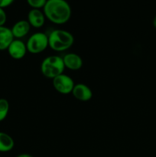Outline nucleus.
Masks as SVG:
<instances>
[{"instance_id":"f257e3e1","label":"nucleus","mask_w":156,"mask_h":157,"mask_svg":"<svg viewBox=\"0 0 156 157\" xmlns=\"http://www.w3.org/2000/svg\"><path fill=\"white\" fill-rule=\"evenodd\" d=\"M46 18L56 25H63L70 20L72 9L66 0H47L43 8Z\"/></svg>"},{"instance_id":"f03ea898","label":"nucleus","mask_w":156,"mask_h":157,"mask_svg":"<svg viewBox=\"0 0 156 157\" xmlns=\"http://www.w3.org/2000/svg\"><path fill=\"white\" fill-rule=\"evenodd\" d=\"M48 46L57 52L68 50L74 43V37L70 32L63 29H54L47 35Z\"/></svg>"},{"instance_id":"7ed1b4c3","label":"nucleus","mask_w":156,"mask_h":157,"mask_svg":"<svg viewBox=\"0 0 156 157\" xmlns=\"http://www.w3.org/2000/svg\"><path fill=\"white\" fill-rule=\"evenodd\" d=\"M65 66L62 57L58 55H50L41 61V72L44 77L54 79L64 73Z\"/></svg>"},{"instance_id":"20e7f679","label":"nucleus","mask_w":156,"mask_h":157,"mask_svg":"<svg viewBox=\"0 0 156 157\" xmlns=\"http://www.w3.org/2000/svg\"><path fill=\"white\" fill-rule=\"evenodd\" d=\"M27 51L31 54L37 55L45 51L48 46V36L41 32L32 34L26 42Z\"/></svg>"},{"instance_id":"39448f33","label":"nucleus","mask_w":156,"mask_h":157,"mask_svg":"<svg viewBox=\"0 0 156 157\" xmlns=\"http://www.w3.org/2000/svg\"><path fill=\"white\" fill-rule=\"evenodd\" d=\"M53 87L61 94H69L72 93L75 83L71 77L65 74H61L52 79Z\"/></svg>"},{"instance_id":"423d86ee","label":"nucleus","mask_w":156,"mask_h":157,"mask_svg":"<svg viewBox=\"0 0 156 157\" xmlns=\"http://www.w3.org/2000/svg\"><path fill=\"white\" fill-rule=\"evenodd\" d=\"M7 51L10 57L15 60H19L24 58L28 52L26 43L21 41V39H15V38L9 44Z\"/></svg>"},{"instance_id":"0eeeda50","label":"nucleus","mask_w":156,"mask_h":157,"mask_svg":"<svg viewBox=\"0 0 156 157\" xmlns=\"http://www.w3.org/2000/svg\"><path fill=\"white\" fill-rule=\"evenodd\" d=\"M71 94L74 97L75 99L83 101V102L89 101L93 98V91L90 87L83 83L75 84Z\"/></svg>"},{"instance_id":"6e6552de","label":"nucleus","mask_w":156,"mask_h":157,"mask_svg":"<svg viewBox=\"0 0 156 157\" xmlns=\"http://www.w3.org/2000/svg\"><path fill=\"white\" fill-rule=\"evenodd\" d=\"M46 17L43 10L41 9H32L27 15V21L32 27L35 29H40L45 23Z\"/></svg>"},{"instance_id":"1a4fd4ad","label":"nucleus","mask_w":156,"mask_h":157,"mask_svg":"<svg viewBox=\"0 0 156 157\" xmlns=\"http://www.w3.org/2000/svg\"><path fill=\"white\" fill-rule=\"evenodd\" d=\"M65 68L71 71H77L82 67L83 59L78 54L67 53L63 57Z\"/></svg>"},{"instance_id":"9d476101","label":"nucleus","mask_w":156,"mask_h":157,"mask_svg":"<svg viewBox=\"0 0 156 157\" xmlns=\"http://www.w3.org/2000/svg\"><path fill=\"white\" fill-rule=\"evenodd\" d=\"M30 24L27 20H20L15 22L11 29L15 39H21L29 33L31 30Z\"/></svg>"},{"instance_id":"9b49d317","label":"nucleus","mask_w":156,"mask_h":157,"mask_svg":"<svg viewBox=\"0 0 156 157\" xmlns=\"http://www.w3.org/2000/svg\"><path fill=\"white\" fill-rule=\"evenodd\" d=\"M14 40L11 29L0 26V51L7 50L8 47Z\"/></svg>"},{"instance_id":"f8f14e48","label":"nucleus","mask_w":156,"mask_h":157,"mask_svg":"<svg viewBox=\"0 0 156 157\" xmlns=\"http://www.w3.org/2000/svg\"><path fill=\"white\" fill-rule=\"evenodd\" d=\"M15 141L13 138L8 133L0 132V152L6 153L9 152L14 148Z\"/></svg>"},{"instance_id":"ddd939ff","label":"nucleus","mask_w":156,"mask_h":157,"mask_svg":"<svg viewBox=\"0 0 156 157\" xmlns=\"http://www.w3.org/2000/svg\"><path fill=\"white\" fill-rule=\"evenodd\" d=\"M9 111V103L4 98H0V122L4 121Z\"/></svg>"},{"instance_id":"4468645a","label":"nucleus","mask_w":156,"mask_h":157,"mask_svg":"<svg viewBox=\"0 0 156 157\" xmlns=\"http://www.w3.org/2000/svg\"><path fill=\"white\" fill-rule=\"evenodd\" d=\"M47 0H26L28 5L32 9H41L44 8Z\"/></svg>"},{"instance_id":"2eb2a0df","label":"nucleus","mask_w":156,"mask_h":157,"mask_svg":"<svg viewBox=\"0 0 156 157\" xmlns=\"http://www.w3.org/2000/svg\"><path fill=\"white\" fill-rule=\"evenodd\" d=\"M7 21V15L4 9L0 8V26H4Z\"/></svg>"},{"instance_id":"dca6fc26","label":"nucleus","mask_w":156,"mask_h":157,"mask_svg":"<svg viewBox=\"0 0 156 157\" xmlns=\"http://www.w3.org/2000/svg\"><path fill=\"white\" fill-rule=\"evenodd\" d=\"M15 0H0V8L4 9V8L8 7L11 6L14 2Z\"/></svg>"},{"instance_id":"f3484780","label":"nucleus","mask_w":156,"mask_h":157,"mask_svg":"<svg viewBox=\"0 0 156 157\" xmlns=\"http://www.w3.org/2000/svg\"><path fill=\"white\" fill-rule=\"evenodd\" d=\"M16 157H34L32 155L28 154V153H21V154L18 155Z\"/></svg>"},{"instance_id":"a211bd4d","label":"nucleus","mask_w":156,"mask_h":157,"mask_svg":"<svg viewBox=\"0 0 156 157\" xmlns=\"http://www.w3.org/2000/svg\"><path fill=\"white\" fill-rule=\"evenodd\" d=\"M152 25H153V26H154V29H156V15H155V16L154 17V18H153Z\"/></svg>"}]
</instances>
